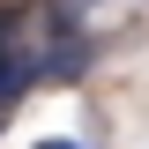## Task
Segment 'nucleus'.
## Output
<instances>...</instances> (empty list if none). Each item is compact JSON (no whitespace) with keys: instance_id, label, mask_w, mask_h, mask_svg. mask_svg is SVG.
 Returning a JSON list of instances; mask_svg holds the SVG:
<instances>
[{"instance_id":"f03ea898","label":"nucleus","mask_w":149,"mask_h":149,"mask_svg":"<svg viewBox=\"0 0 149 149\" xmlns=\"http://www.w3.org/2000/svg\"><path fill=\"white\" fill-rule=\"evenodd\" d=\"M60 8H67V15H90V8H104V0H60Z\"/></svg>"},{"instance_id":"f257e3e1","label":"nucleus","mask_w":149,"mask_h":149,"mask_svg":"<svg viewBox=\"0 0 149 149\" xmlns=\"http://www.w3.org/2000/svg\"><path fill=\"white\" fill-rule=\"evenodd\" d=\"M30 149H82V142H67V134H45V142H30Z\"/></svg>"}]
</instances>
